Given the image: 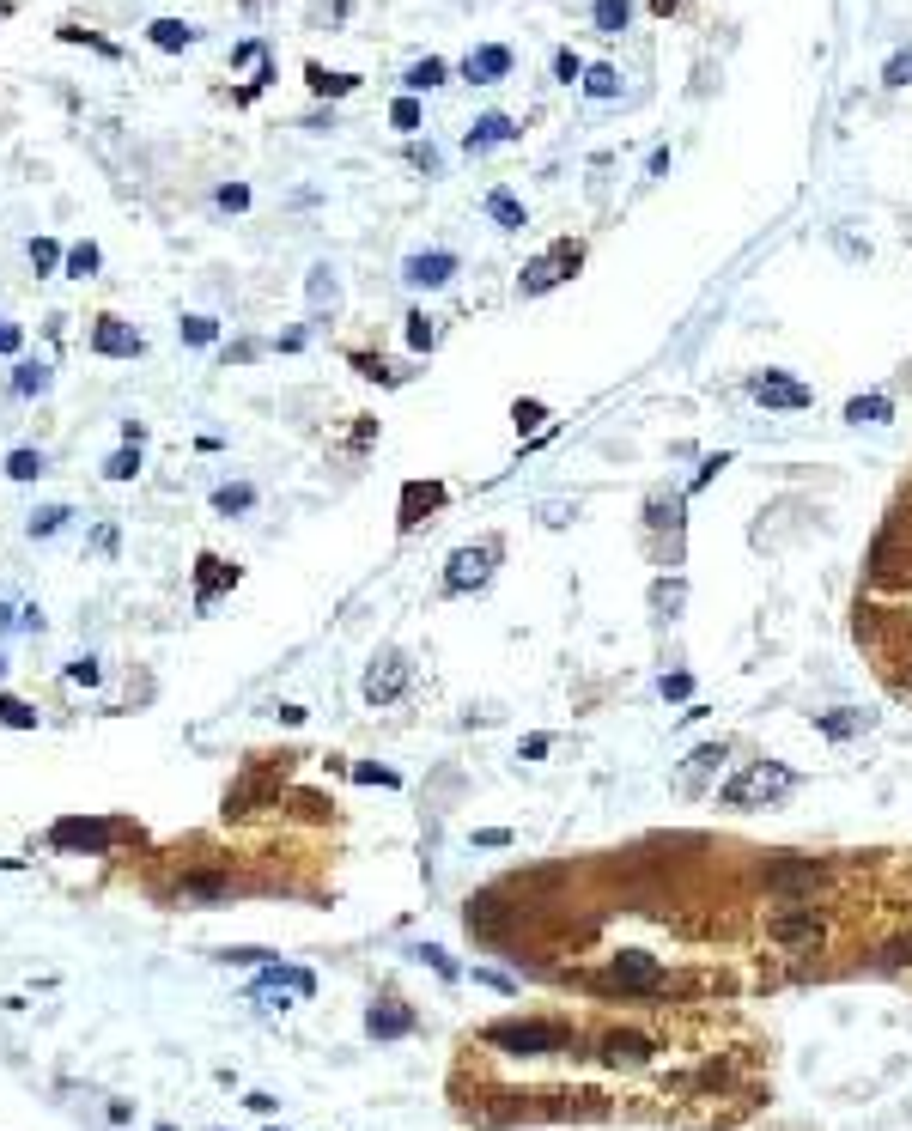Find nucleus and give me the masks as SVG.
Here are the masks:
<instances>
[{
  "instance_id": "1",
  "label": "nucleus",
  "mask_w": 912,
  "mask_h": 1131,
  "mask_svg": "<svg viewBox=\"0 0 912 1131\" xmlns=\"http://www.w3.org/2000/svg\"><path fill=\"white\" fill-rule=\"evenodd\" d=\"M797 785V773L791 767H779V761H754L748 773H736L718 797L730 803V809H748V803H773V797H785Z\"/></svg>"
},
{
  "instance_id": "2",
  "label": "nucleus",
  "mask_w": 912,
  "mask_h": 1131,
  "mask_svg": "<svg viewBox=\"0 0 912 1131\" xmlns=\"http://www.w3.org/2000/svg\"><path fill=\"white\" fill-rule=\"evenodd\" d=\"M578 262H584V244H554V250H542L536 262H529L523 274H517V292L523 298H536V292H548V286H560V280H572L578 274Z\"/></svg>"
},
{
  "instance_id": "3",
  "label": "nucleus",
  "mask_w": 912,
  "mask_h": 1131,
  "mask_svg": "<svg viewBox=\"0 0 912 1131\" xmlns=\"http://www.w3.org/2000/svg\"><path fill=\"white\" fill-rule=\"evenodd\" d=\"M493 566H499V542L456 548L450 566H444V590H450V596H469V590H481V584L493 578Z\"/></svg>"
},
{
  "instance_id": "4",
  "label": "nucleus",
  "mask_w": 912,
  "mask_h": 1131,
  "mask_svg": "<svg viewBox=\"0 0 912 1131\" xmlns=\"http://www.w3.org/2000/svg\"><path fill=\"white\" fill-rule=\"evenodd\" d=\"M122 834V821H92V815H67L49 827L55 852H110V840Z\"/></svg>"
},
{
  "instance_id": "5",
  "label": "nucleus",
  "mask_w": 912,
  "mask_h": 1131,
  "mask_svg": "<svg viewBox=\"0 0 912 1131\" xmlns=\"http://www.w3.org/2000/svg\"><path fill=\"white\" fill-rule=\"evenodd\" d=\"M408 682H414V663L402 657V651H384L371 669H365V682H359V694L371 700V706H390V700H402L408 694Z\"/></svg>"
},
{
  "instance_id": "6",
  "label": "nucleus",
  "mask_w": 912,
  "mask_h": 1131,
  "mask_svg": "<svg viewBox=\"0 0 912 1131\" xmlns=\"http://www.w3.org/2000/svg\"><path fill=\"white\" fill-rule=\"evenodd\" d=\"M748 396H754L760 408H785V414H803V408L815 402V390L797 384V377H785V371H760V377H748Z\"/></svg>"
},
{
  "instance_id": "7",
  "label": "nucleus",
  "mask_w": 912,
  "mask_h": 1131,
  "mask_svg": "<svg viewBox=\"0 0 912 1131\" xmlns=\"http://www.w3.org/2000/svg\"><path fill=\"white\" fill-rule=\"evenodd\" d=\"M487 1040L511 1046V1052H548V1046H566V1028H554V1022H499Z\"/></svg>"
},
{
  "instance_id": "8",
  "label": "nucleus",
  "mask_w": 912,
  "mask_h": 1131,
  "mask_svg": "<svg viewBox=\"0 0 912 1131\" xmlns=\"http://www.w3.org/2000/svg\"><path fill=\"white\" fill-rule=\"evenodd\" d=\"M92 353H104V359H140L146 341H140V329H128L122 317H98V323H92Z\"/></svg>"
},
{
  "instance_id": "9",
  "label": "nucleus",
  "mask_w": 912,
  "mask_h": 1131,
  "mask_svg": "<svg viewBox=\"0 0 912 1131\" xmlns=\"http://www.w3.org/2000/svg\"><path fill=\"white\" fill-rule=\"evenodd\" d=\"M450 274H456V256H450V250H420V256L402 262V280H408V286H426V292L450 286Z\"/></svg>"
},
{
  "instance_id": "10",
  "label": "nucleus",
  "mask_w": 912,
  "mask_h": 1131,
  "mask_svg": "<svg viewBox=\"0 0 912 1131\" xmlns=\"http://www.w3.org/2000/svg\"><path fill=\"white\" fill-rule=\"evenodd\" d=\"M505 73H511V49L505 43H481V49L463 55V80L469 86H493V80H505Z\"/></svg>"
},
{
  "instance_id": "11",
  "label": "nucleus",
  "mask_w": 912,
  "mask_h": 1131,
  "mask_svg": "<svg viewBox=\"0 0 912 1131\" xmlns=\"http://www.w3.org/2000/svg\"><path fill=\"white\" fill-rule=\"evenodd\" d=\"M225 584H238V566H225L219 554H201L195 560V609H213V596Z\"/></svg>"
},
{
  "instance_id": "12",
  "label": "nucleus",
  "mask_w": 912,
  "mask_h": 1131,
  "mask_svg": "<svg viewBox=\"0 0 912 1131\" xmlns=\"http://www.w3.org/2000/svg\"><path fill=\"white\" fill-rule=\"evenodd\" d=\"M250 986H274V992H292V998H311V992H317V973H311V967H280V961H268Z\"/></svg>"
},
{
  "instance_id": "13",
  "label": "nucleus",
  "mask_w": 912,
  "mask_h": 1131,
  "mask_svg": "<svg viewBox=\"0 0 912 1131\" xmlns=\"http://www.w3.org/2000/svg\"><path fill=\"white\" fill-rule=\"evenodd\" d=\"M505 140H517V122H511L505 110H487V116L469 128V140H463V146H469V153H487V146H505Z\"/></svg>"
},
{
  "instance_id": "14",
  "label": "nucleus",
  "mask_w": 912,
  "mask_h": 1131,
  "mask_svg": "<svg viewBox=\"0 0 912 1131\" xmlns=\"http://www.w3.org/2000/svg\"><path fill=\"white\" fill-rule=\"evenodd\" d=\"M767 937H773V943H791V949H797V943H821V919H815V913H779V919L767 925Z\"/></svg>"
},
{
  "instance_id": "15",
  "label": "nucleus",
  "mask_w": 912,
  "mask_h": 1131,
  "mask_svg": "<svg viewBox=\"0 0 912 1131\" xmlns=\"http://www.w3.org/2000/svg\"><path fill=\"white\" fill-rule=\"evenodd\" d=\"M438 505H444V487H438V481H408V487H402V530H414L420 511H438Z\"/></svg>"
},
{
  "instance_id": "16",
  "label": "nucleus",
  "mask_w": 912,
  "mask_h": 1131,
  "mask_svg": "<svg viewBox=\"0 0 912 1131\" xmlns=\"http://www.w3.org/2000/svg\"><path fill=\"white\" fill-rule=\"evenodd\" d=\"M365 1028L377 1034V1040H402L408 1028H414V1010H402V1004H377L371 1016H365Z\"/></svg>"
},
{
  "instance_id": "17",
  "label": "nucleus",
  "mask_w": 912,
  "mask_h": 1131,
  "mask_svg": "<svg viewBox=\"0 0 912 1131\" xmlns=\"http://www.w3.org/2000/svg\"><path fill=\"white\" fill-rule=\"evenodd\" d=\"M146 37H152V49H171V55H177V49H189L201 31H195L189 19H152V25H146Z\"/></svg>"
},
{
  "instance_id": "18",
  "label": "nucleus",
  "mask_w": 912,
  "mask_h": 1131,
  "mask_svg": "<svg viewBox=\"0 0 912 1131\" xmlns=\"http://www.w3.org/2000/svg\"><path fill=\"white\" fill-rule=\"evenodd\" d=\"M657 979H663V973H657V961H651V955H621V961H615V986L645 992V986H657Z\"/></svg>"
},
{
  "instance_id": "19",
  "label": "nucleus",
  "mask_w": 912,
  "mask_h": 1131,
  "mask_svg": "<svg viewBox=\"0 0 912 1131\" xmlns=\"http://www.w3.org/2000/svg\"><path fill=\"white\" fill-rule=\"evenodd\" d=\"M43 390H49V365H43V359H19V365H13V396L31 402V396H43Z\"/></svg>"
},
{
  "instance_id": "20",
  "label": "nucleus",
  "mask_w": 912,
  "mask_h": 1131,
  "mask_svg": "<svg viewBox=\"0 0 912 1131\" xmlns=\"http://www.w3.org/2000/svg\"><path fill=\"white\" fill-rule=\"evenodd\" d=\"M256 505V487L250 481H225V487H213V511L219 517H244Z\"/></svg>"
},
{
  "instance_id": "21",
  "label": "nucleus",
  "mask_w": 912,
  "mask_h": 1131,
  "mask_svg": "<svg viewBox=\"0 0 912 1131\" xmlns=\"http://www.w3.org/2000/svg\"><path fill=\"white\" fill-rule=\"evenodd\" d=\"M304 80H311V92H317V98H347V92L359 86V73H329V67H317V61H311V67H304Z\"/></svg>"
},
{
  "instance_id": "22",
  "label": "nucleus",
  "mask_w": 912,
  "mask_h": 1131,
  "mask_svg": "<svg viewBox=\"0 0 912 1131\" xmlns=\"http://www.w3.org/2000/svg\"><path fill=\"white\" fill-rule=\"evenodd\" d=\"M602 1052H608L615 1065H645V1059H651V1040H645V1034H608Z\"/></svg>"
},
{
  "instance_id": "23",
  "label": "nucleus",
  "mask_w": 912,
  "mask_h": 1131,
  "mask_svg": "<svg viewBox=\"0 0 912 1131\" xmlns=\"http://www.w3.org/2000/svg\"><path fill=\"white\" fill-rule=\"evenodd\" d=\"M590 25H596L602 37H621V31L633 25V7H627V0H596V7H590Z\"/></svg>"
},
{
  "instance_id": "24",
  "label": "nucleus",
  "mask_w": 912,
  "mask_h": 1131,
  "mask_svg": "<svg viewBox=\"0 0 912 1131\" xmlns=\"http://www.w3.org/2000/svg\"><path fill=\"white\" fill-rule=\"evenodd\" d=\"M487 219L499 225V232H523V201H517L511 189H493V195H487Z\"/></svg>"
},
{
  "instance_id": "25",
  "label": "nucleus",
  "mask_w": 912,
  "mask_h": 1131,
  "mask_svg": "<svg viewBox=\"0 0 912 1131\" xmlns=\"http://www.w3.org/2000/svg\"><path fill=\"white\" fill-rule=\"evenodd\" d=\"M888 414H894V396H852V402H846V420H852V426H882Z\"/></svg>"
},
{
  "instance_id": "26",
  "label": "nucleus",
  "mask_w": 912,
  "mask_h": 1131,
  "mask_svg": "<svg viewBox=\"0 0 912 1131\" xmlns=\"http://www.w3.org/2000/svg\"><path fill=\"white\" fill-rule=\"evenodd\" d=\"M444 73H450V67H444L438 55H426V61H414V67L402 73V86H408V98H414V92H432V86H444Z\"/></svg>"
},
{
  "instance_id": "27",
  "label": "nucleus",
  "mask_w": 912,
  "mask_h": 1131,
  "mask_svg": "<svg viewBox=\"0 0 912 1131\" xmlns=\"http://www.w3.org/2000/svg\"><path fill=\"white\" fill-rule=\"evenodd\" d=\"M43 469V450H7V481H37Z\"/></svg>"
},
{
  "instance_id": "28",
  "label": "nucleus",
  "mask_w": 912,
  "mask_h": 1131,
  "mask_svg": "<svg viewBox=\"0 0 912 1131\" xmlns=\"http://www.w3.org/2000/svg\"><path fill=\"white\" fill-rule=\"evenodd\" d=\"M815 724H821L827 736H840V742H846V736L870 730V712H827V718H815Z\"/></svg>"
},
{
  "instance_id": "29",
  "label": "nucleus",
  "mask_w": 912,
  "mask_h": 1131,
  "mask_svg": "<svg viewBox=\"0 0 912 1131\" xmlns=\"http://www.w3.org/2000/svg\"><path fill=\"white\" fill-rule=\"evenodd\" d=\"M98 262H104V256H98V244H73L61 268H67L73 280H92V274H98Z\"/></svg>"
},
{
  "instance_id": "30",
  "label": "nucleus",
  "mask_w": 912,
  "mask_h": 1131,
  "mask_svg": "<svg viewBox=\"0 0 912 1131\" xmlns=\"http://www.w3.org/2000/svg\"><path fill=\"white\" fill-rule=\"evenodd\" d=\"M25 256H31V268H37V274H55V268L67 262V250H61L55 238H31V250H25Z\"/></svg>"
},
{
  "instance_id": "31",
  "label": "nucleus",
  "mask_w": 912,
  "mask_h": 1131,
  "mask_svg": "<svg viewBox=\"0 0 912 1131\" xmlns=\"http://www.w3.org/2000/svg\"><path fill=\"white\" fill-rule=\"evenodd\" d=\"M584 92L590 98H621V73L615 67H584Z\"/></svg>"
},
{
  "instance_id": "32",
  "label": "nucleus",
  "mask_w": 912,
  "mask_h": 1131,
  "mask_svg": "<svg viewBox=\"0 0 912 1131\" xmlns=\"http://www.w3.org/2000/svg\"><path fill=\"white\" fill-rule=\"evenodd\" d=\"M882 86H888V92H900V86H912V43L888 55V67H882Z\"/></svg>"
},
{
  "instance_id": "33",
  "label": "nucleus",
  "mask_w": 912,
  "mask_h": 1131,
  "mask_svg": "<svg viewBox=\"0 0 912 1131\" xmlns=\"http://www.w3.org/2000/svg\"><path fill=\"white\" fill-rule=\"evenodd\" d=\"M140 475V444H122L116 457L104 463V481H134Z\"/></svg>"
},
{
  "instance_id": "34",
  "label": "nucleus",
  "mask_w": 912,
  "mask_h": 1131,
  "mask_svg": "<svg viewBox=\"0 0 912 1131\" xmlns=\"http://www.w3.org/2000/svg\"><path fill=\"white\" fill-rule=\"evenodd\" d=\"M177 335H183L189 347H213V341H219V323H213V317H183Z\"/></svg>"
},
{
  "instance_id": "35",
  "label": "nucleus",
  "mask_w": 912,
  "mask_h": 1131,
  "mask_svg": "<svg viewBox=\"0 0 912 1131\" xmlns=\"http://www.w3.org/2000/svg\"><path fill=\"white\" fill-rule=\"evenodd\" d=\"M0 724L7 730H37V712L25 700H13V694H0Z\"/></svg>"
},
{
  "instance_id": "36",
  "label": "nucleus",
  "mask_w": 912,
  "mask_h": 1131,
  "mask_svg": "<svg viewBox=\"0 0 912 1131\" xmlns=\"http://www.w3.org/2000/svg\"><path fill=\"white\" fill-rule=\"evenodd\" d=\"M432 341H438V323H432L426 311H414V317H408V347H414V353H426Z\"/></svg>"
},
{
  "instance_id": "37",
  "label": "nucleus",
  "mask_w": 912,
  "mask_h": 1131,
  "mask_svg": "<svg viewBox=\"0 0 912 1131\" xmlns=\"http://www.w3.org/2000/svg\"><path fill=\"white\" fill-rule=\"evenodd\" d=\"M67 517H73L67 505H43V511L31 517V536H37V542H43V536H55V530H61V523H67Z\"/></svg>"
},
{
  "instance_id": "38",
  "label": "nucleus",
  "mask_w": 912,
  "mask_h": 1131,
  "mask_svg": "<svg viewBox=\"0 0 912 1131\" xmlns=\"http://www.w3.org/2000/svg\"><path fill=\"white\" fill-rule=\"evenodd\" d=\"M98 675H104V669H98L92 657H73V663H67V682H73V688H98Z\"/></svg>"
},
{
  "instance_id": "39",
  "label": "nucleus",
  "mask_w": 912,
  "mask_h": 1131,
  "mask_svg": "<svg viewBox=\"0 0 912 1131\" xmlns=\"http://www.w3.org/2000/svg\"><path fill=\"white\" fill-rule=\"evenodd\" d=\"M311 305H317V311L335 305V274H329V268H311Z\"/></svg>"
},
{
  "instance_id": "40",
  "label": "nucleus",
  "mask_w": 912,
  "mask_h": 1131,
  "mask_svg": "<svg viewBox=\"0 0 912 1131\" xmlns=\"http://www.w3.org/2000/svg\"><path fill=\"white\" fill-rule=\"evenodd\" d=\"M213 207H225V213H244V207H250V189H244V183H225V189L213 195Z\"/></svg>"
},
{
  "instance_id": "41",
  "label": "nucleus",
  "mask_w": 912,
  "mask_h": 1131,
  "mask_svg": "<svg viewBox=\"0 0 912 1131\" xmlns=\"http://www.w3.org/2000/svg\"><path fill=\"white\" fill-rule=\"evenodd\" d=\"M511 420H517V432H536V426L548 420V408H542V402H517V408H511Z\"/></svg>"
},
{
  "instance_id": "42",
  "label": "nucleus",
  "mask_w": 912,
  "mask_h": 1131,
  "mask_svg": "<svg viewBox=\"0 0 912 1131\" xmlns=\"http://www.w3.org/2000/svg\"><path fill=\"white\" fill-rule=\"evenodd\" d=\"M554 80H566V86H572V80H584V61H578L572 49H560V55H554Z\"/></svg>"
},
{
  "instance_id": "43",
  "label": "nucleus",
  "mask_w": 912,
  "mask_h": 1131,
  "mask_svg": "<svg viewBox=\"0 0 912 1131\" xmlns=\"http://www.w3.org/2000/svg\"><path fill=\"white\" fill-rule=\"evenodd\" d=\"M61 37H67V43H92V49H98V55H122V49H116V43H104V37H98V31H80V25H67V31H61Z\"/></svg>"
},
{
  "instance_id": "44",
  "label": "nucleus",
  "mask_w": 912,
  "mask_h": 1131,
  "mask_svg": "<svg viewBox=\"0 0 912 1131\" xmlns=\"http://www.w3.org/2000/svg\"><path fill=\"white\" fill-rule=\"evenodd\" d=\"M219 961H238V967H268V949H219Z\"/></svg>"
},
{
  "instance_id": "45",
  "label": "nucleus",
  "mask_w": 912,
  "mask_h": 1131,
  "mask_svg": "<svg viewBox=\"0 0 912 1131\" xmlns=\"http://www.w3.org/2000/svg\"><path fill=\"white\" fill-rule=\"evenodd\" d=\"M390 122L414 134V128H420V104H414V98H396V110H390Z\"/></svg>"
},
{
  "instance_id": "46",
  "label": "nucleus",
  "mask_w": 912,
  "mask_h": 1131,
  "mask_svg": "<svg viewBox=\"0 0 912 1131\" xmlns=\"http://www.w3.org/2000/svg\"><path fill=\"white\" fill-rule=\"evenodd\" d=\"M353 365H359V377H377V384H396V371H390L384 359H365V353H359Z\"/></svg>"
},
{
  "instance_id": "47",
  "label": "nucleus",
  "mask_w": 912,
  "mask_h": 1131,
  "mask_svg": "<svg viewBox=\"0 0 912 1131\" xmlns=\"http://www.w3.org/2000/svg\"><path fill=\"white\" fill-rule=\"evenodd\" d=\"M724 761V742H706V748H694V773H712Z\"/></svg>"
},
{
  "instance_id": "48",
  "label": "nucleus",
  "mask_w": 912,
  "mask_h": 1131,
  "mask_svg": "<svg viewBox=\"0 0 912 1131\" xmlns=\"http://www.w3.org/2000/svg\"><path fill=\"white\" fill-rule=\"evenodd\" d=\"M414 955H420V961H432L444 979H456V967H450V955H444V949H432V943H426V949H414Z\"/></svg>"
},
{
  "instance_id": "49",
  "label": "nucleus",
  "mask_w": 912,
  "mask_h": 1131,
  "mask_svg": "<svg viewBox=\"0 0 912 1131\" xmlns=\"http://www.w3.org/2000/svg\"><path fill=\"white\" fill-rule=\"evenodd\" d=\"M882 961H888V967H906V961H912V937H894V943H888V955H882Z\"/></svg>"
},
{
  "instance_id": "50",
  "label": "nucleus",
  "mask_w": 912,
  "mask_h": 1131,
  "mask_svg": "<svg viewBox=\"0 0 912 1131\" xmlns=\"http://www.w3.org/2000/svg\"><path fill=\"white\" fill-rule=\"evenodd\" d=\"M651 602H657V609H681V584H657Z\"/></svg>"
},
{
  "instance_id": "51",
  "label": "nucleus",
  "mask_w": 912,
  "mask_h": 1131,
  "mask_svg": "<svg viewBox=\"0 0 912 1131\" xmlns=\"http://www.w3.org/2000/svg\"><path fill=\"white\" fill-rule=\"evenodd\" d=\"M548 748H554V736H529V742H523L517 754H523V761H542V754H548Z\"/></svg>"
},
{
  "instance_id": "52",
  "label": "nucleus",
  "mask_w": 912,
  "mask_h": 1131,
  "mask_svg": "<svg viewBox=\"0 0 912 1131\" xmlns=\"http://www.w3.org/2000/svg\"><path fill=\"white\" fill-rule=\"evenodd\" d=\"M408 159H414V165H420V171H426V177H432V171H438V153H432V146H408Z\"/></svg>"
},
{
  "instance_id": "53",
  "label": "nucleus",
  "mask_w": 912,
  "mask_h": 1131,
  "mask_svg": "<svg viewBox=\"0 0 912 1131\" xmlns=\"http://www.w3.org/2000/svg\"><path fill=\"white\" fill-rule=\"evenodd\" d=\"M353 779H365V785H396V773H390V767H359Z\"/></svg>"
},
{
  "instance_id": "54",
  "label": "nucleus",
  "mask_w": 912,
  "mask_h": 1131,
  "mask_svg": "<svg viewBox=\"0 0 912 1131\" xmlns=\"http://www.w3.org/2000/svg\"><path fill=\"white\" fill-rule=\"evenodd\" d=\"M688 688H694L688 675H663V694H669V700H688Z\"/></svg>"
},
{
  "instance_id": "55",
  "label": "nucleus",
  "mask_w": 912,
  "mask_h": 1131,
  "mask_svg": "<svg viewBox=\"0 0 912 1131\" xmlns=\"http://www.w3.org/2000/svg\"><path fill=\"white\" fill-rule=\"evenodd\" d=\"M92 548H98V554H116V530H110V523H98V536H92Z\"/></svg>"
},
{
  "instance_id": "56",
  "label": "nucleus",
  "mask_w": 912,
  "mask_h": 1131,
  "mask_svg": "<svg viewBox=\"0 0 912 1131\" xmlns=\"http://www.w3.org/2000/svg\"><path fill=\"white\" fill-rule=\"evenodd\" d=\"M244 1107H250V1113H274V1107H280V1101H274V1095H262V1089H256V1095H244Z\"/></svg>"
},
{
  "instance_id": "57",
  "label": "nucleus",
  "mask_w": 912,
  "mask_h": 1131,
  "mask_svg": "<svg viewBox=\"0 0 912 1131\" xmlns=\"http://www.w3.org/2000/svg\"><path fill=\"white\" fill-rule=\"evenodd\" d=\"M19 341H25V335H19L13 323H0V353H19Z\"/></svg>"
},
{
  "instance_id": "58",
  "label": "nucleus",
  "mask_w": 912,
  "mask_h": 1131,
  "mask_svg": "<svg viewBox=\"0 0 912 1131\" xmlns=\"http://www.w3.org/2000/svg\"><path fill=\"white\" fill-rule=\"evenodd\" d=\"M675 7H681V0H651V13H663V19H669Z\"/></svg>"
},
{
  "instance_id": "59",
  "label": "nucleus",
  "mask_w": 912,
  "mask_h": 1131,
  "mask_svg": "<svg viewBox=\"0 0 912 1131\" xmlns=\"http://www.w3.org/2000/svg\"><path fill=\"white\" fill-rule=\"evenodd\" d=\"M13 627V602H0V633H7Z\"/></svg>"
},
{
  "instance_id": "60",
  "label": "nucleus",
  "mask_w": 912,
  "mask_h": 1131,
  "mask_svg": "<svg viewBox=\"0 0 912 1131\" xmlns=\"http://www.w3.org/2000/svg\"><path fill=\"white\" fill-rule=\"evenodd\" d=\"M900 390H906V396H912V371H900Z\"/></svg>"
},
{
  "instance_id": "61",
  "label": "nucleus",
  "mask_w": 912,
  "mask_h": 1131,
  "mask_svg": "<svg viewBox=\"0 0 912 1131\" xmlns=\"http://www.w3.org/2000/svg\"><path fill=\"white\" fill-rule=\"evenodd\" d=\"M7 13H13V7H7V0H0V19H7Z\"/></svg>"
},
{
  "instance_id": "62",
  "label": "nucleus",
  "mask_w": 912,
  "mask_h": 1131,
  "mask_svg": "<svg viewBox=\"0 0 912 1131\" xmlns=\"http://www.w3.org/2000/svg\"><path fill=\"white\" fill-rule=\"evenodd\" d=\"M0 675H7V651H0Z\"/></svg>"
},
{
  "instance_id": "63",
  "label": "nucleus",
  "mask_w": 912,
  "mask_h": 1131,
  "mask_svg": "<svg viewBox=\"0 0 912 1131\" xmlns=\"http://www.w3.org/2000/svg\"><path fill=\"white\" fill-rule=\"evenodd\" d=\"M906 682H912V675H906Z\"/></svg>"
}]
</instances>
